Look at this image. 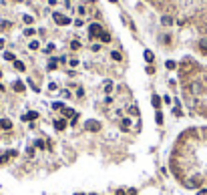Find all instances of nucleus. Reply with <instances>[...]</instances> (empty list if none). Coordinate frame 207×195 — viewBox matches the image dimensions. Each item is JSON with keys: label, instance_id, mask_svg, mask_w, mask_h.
Masks as SVG:
<instances>
[{"label": "nucleus", "instance_id": "nucleus-15", "mask_svg": "<svg viewBox=\"0 0 207 195\" xmlns=\"http://www.w3.org/2000/svg\"><path fill=\"white\" fill-rule=\"evenodd\" d=\"M105 91H107V93H111V91H113V83H111V81H107V83H105Z\"/></svg>", "mask_w": 207, "mask_h": 195}, {"label": "nucleus", "instance_id": "nucleus-21", "mask_svg": "<svg viewBox=\"0 0 207 195\" xmlns=\"http://www.w3.org/2000/svg\"><path fill=\"white\" fill-rule=\"evenodd\" d=\"M155 121L161 125V123H163V115H161V113H157V115H155Z\"/></svg>", "mask_w": 207, "mask_h": 195}, {"label": "nucleus", "instance_id": "nucleus-34", "mask_svg": "<svg viewBox=\"0 0 207 195\" xmlns=\"http://www.w3.org/2000/svg\"><path fill=\"white\" fill-rule=\"evenodd\" d=\"M93 195H95V193H93Z\"/></svg>", "mask_w": 207, "mask_h": 195}, {"label": "nucleus", "instance_id": "nucleus-31", "mask_svg": "<svg viewBox=\"0 0 207 195\" xmlns=\"http://www.w3.org/2000/svg\"><path fill=\"white\" fill-rule=\"evenodd\" d=\"M14 2H20V0H14Z\"/></svg>", "mask_w": 207, "mask_h": 195}, {"label": "nucleus", "instance_id": "nucleus-28", "mask_svg": "<svg viewBox=\"0 0 207 195\" xmlns=\"http://www.w3.org/2000/svg\"><path fill=\"white\" fill-rule=\"evenodd\" d=\"M53 50H54V46H53V44H48L46 49H44V52H48V54H50V52H53Z\"/></svg>", "mask_w": 207, "mask_h": 195}, {"label": "nucleus", "instance_id": "nucleus-13", "mask_svg": "<svg viewBox=\"0 0 207 195\" xmlns=\"http://www.w3.org/2000/svg\"><path fill=\"white\" fill-rule=\"evenodd\" d=\"M121 125H123V129H125V131H127V129H131V121H129V119H123V123H121Z\"/></svg>", "mask_w": 207, "mask_h": 195}, {"label": "nucleus", "instance_id": "nucleus-2", "mask_svg": "<svg viewBox=\"0 0 207 195\" xmlns=\"http://www.w3.org/2000/svg\"><path fill=\"white\" fill-rule=\"evenodd\" d=\"M54 22H56L58 26H64V24H68L71 20H68L64 14H58V12H56V14H54Z\"/></svg>", "mask_w": 207, "mask_h": 195}, {"label": "nucleus", "instance_id": "nucleus-8", "mask_svg": "<svg viewBox=\"0 0 207 195\" xmlns=\"http://www.w3.org/2000/svg\"><path fill=\"white\" fill-rule=\"evenodd\" d=\"M63 113H64V117H71V119L74 117V115H77V113H74V109H64Z\"/></svg>", "mask_w": 207, "mask_h": 195}, {"label": "nucleus", "instance_id": "nucleus-26", "mask_svg": "<svg viewBox=\"0 0 207 195\" xmlns=\"http://www.w3.org/2000/svg\"><path fill=\"white\" fill-rule=\"evenodd\" d=\"M177 64H175V60H167V68H175Z\"/></svg>", "mask_w": 207, "mask_h": 195}, {"label": "nucleus", "instance_id": "nucleus-7", "mask_svg": "<svg viewBox=\"0 0 207 195\" xmlns=\"http://www.w3.org/2000/svg\"><path fill=\"white\" fill-rule=\"evenodd\" d=\"M36 117H38V113L32 111V113H28V115H24V121H30V119H36Z\"/></svg>", "mask_w": 207, "mask_h": 195}, {"label": "nucleus", "instance_id": "nucleus-30", "mask_svg": "<svg viewBox=\"0 0 207 195\" xmlns=\"http://www.w3.org/2000/svg\"><path fill=\"white\" fill-rule=\"evenodd\" d=\"M74 195H82V193H74Z\"/></svg>", "mask_w": 207, "mask_h": 195}, {"label": "nucleus", "instance_id": "nucleus-18", "mask_svg": "<svg viewBox=\"0 0 207 195\" xmlns=\"http://www.w3.org/2000/svg\"><path fill=\"white\" fill-rule=\"evenodd\" d=\"M24 22H26V24H32V22H34V18H32L30 14H26V16H24Z\"/></svg>", "mask_w": 207, "mask_h": 195}, {"label": "nucleus", "instance_id": "nucleus-12", "mask_svg": "<svg viewBox=\"0 0 207 195\" xmlns=\"http://www.w3.org/2000/svg\"><path fill=\"white\" fill-rule=\"evenodd\" d=\"M101 40H103V42H109V40H111V34H107V32H101Z\"/></svg>", "mask_w": 207, "mask_h": 195}, {"label": "nucleus", "instance_id": "nucleus-11", "mask_svg": "<svg viewBox=\"0 0 207 195\" xmlns=\"http://www.w3.org/2000/svg\"><path fill=\"white\" fill-rule=\"evenodd\" d=\"M151 103H153V107H155V109H157V107H161V99L157 97V95L153 97V101H151Z\"/></svg>", "mask_w": 207, "mask_h": 195}, {"label": "nucleus", "instance_id": "nucleus-19", "mask_svg": "<svg viewBox=\"0 0 207 195\" xmlns=\"http://www.w3.org/2000/svg\"><path fill=\"white\" fill-rule=\"evenodd\" d=\"M28 46H30V50H36V49H38V42H36V40H32Z\"/></svg>", "mask_w": 207, "mask_h": 195}, {"label": "nucleus", "instance_id": "nucleus-24", "mask_svg": "<svg viewBox=\"0 0 207 195\" xmlns=\"http://www.w3.org/2000/svg\"><path fill=\"white\" fill-rule=\"evenodd\" d=\"M129 111H131V113H133V115H139V109H137V105H133V107H131V109H129Z\"/></svg>", "mask_w": 207, "mask_h": 195}, {"label": "nucleus", "instance_id": "nucleus-32", "mask_svg": "<svg viewBox=\"0 0 207 195\" xmlns=\"http://www.w3.org/2000/svg\"><path fill=\"white\" fill-rule=\"evenodd\" d=\"M111 2H115V0H111Z\"/></svg>", "mask_w": 207, "mask_h": 195}, {"label": "nucleus", "instance_id": "nucleus-3", "mask_svg": "<svg viewBox=\"0 0 207 195\" xmlns=\"http://www.w3.org/2000/svg\"><path fill=\"white\" fill-rule=\"evenodd\" d=\"M89 34H91V36L101 34V26H99V24H91V28H89Z\"/></svg>", "mask_w": 207, "mask_h": 195}, {"label": "nucleus", "instance_id": "nucleus-25", "mask_svg": "<svg viewBox=\"0 0 207 195\" xmlns=\"http://www.w3.org/2000/svg\"><path fill=\"white\" fill-rule=\"evenodd\" d=\"M24 34H26V36H32V34H34V28H26V30H24Z\"/></svg>", "mask_w": 207, "mask_h": 195}, {"label": "nucleus", "instance_id": "nucleus-33", "mask_svg": "<svg viewBox=\"0 0 207 195\" xmlns=\"http://www.w3.org/2000/svg\"><path fill=\"white\" fill-rule=\"evenodd\" d=\"M205 111H207V109H205ZM201 113H203V111H201Z\"/></svg>", "mask_w": 207, "mask_h": 195}, {"label": "nucleus", "instance_id": "nucleus-1", "mask_svg": "<svg viewBox=\"0 0 207 195\" xmlns=\"http://www.w3.org/2000/svg\"><path fill=\"white\" fill-rule=\"evenodd\" d=\"M85 127L89 129V131H99V127H101V123L95 121V119H89L87 123H85Z\"/></svg>", "mask_w": 207, "mask_h": 195}, {"label": "nucleus", "instance_id": "nucleus-5", "mask_svg": "<svg viewBox=\"0 0 207 195\" xmlns=\"http://www.w3.org/2000/svg\"><path fill=\"white\" fill-rule=\"evenodd\" d=\"M54 127H56L58 131H63V129L67 127V121H63V119H60V121H56V123H54Z\"/></svg>", "mask_w": 207, "mask_h": 195}, {"label": "nucleus", "instance_id": "nucleus-23", "mask_svg": "<svg viewBox=\"0 0 207 195\" xmlns=\"http://www.w3.org/2000/svg\"><path fill=\"white\" fill-rule=\"evenodd\" d=\"M71 46H72L74 50H77V49H81V42H78V40H72V44H71Z\"/></svg>", "mask_w": 207, "mask_h": 195}, {"label": "nucleus", "instance_id": "nucleus-10", "mask_svg": "<svg viewBox=\"0 0 207 195\" xmlns=\"http://www.w3.org/2000/svg\"><path fill=\"white\" fill-rule=\"evenodd\" d=\"M161 22H163L165 26H169L171 22H173V18H171V16H163V18H161Z\"/></svg>", "mask_w": 207, "mask_h": 195}, {"label": "nucleus", "instance_id": "nucleus-9", "mask_svg": "<svg viewBox=\"0 0 207 195\" xmlns=\"http://www.w3.org/2000/svg\"><path fill=\"white\" fill-rule=\"evenodd\" d=\"M12 88H14V91H24V85L20 83V81H16V83L12 85Z\"/></svg>", "mask_w": 207, "mask_h": 195}, {"label": "nucleus", "instance_id": "nucleus-20", "mask_svg": "<svg viewBox=\"0 0 207 195\" xmlns=\"http://www.w3.org/2000/svg\"><path fill=\"white\" fill-rule=\"evenodd\" d=\"M54 68H56V60H50L48 63V70H54Z\"/></svg>", "mask_w": 207, "mask_h": 195}, {"label": "nucleus", "instance_id": "nucleus-27", "mask_svg": "<svg viewBox=\"0 0 207 195\" xmlns=\"http://www.w3.org/2000/svg\"><path fill=\"white\" fill-rule=\"evenodd\" d=\"M201 49L207 52V38H203V40H201Z\"/></svg>", "mask_w": 207, "mask_h": 195}, {"label": "nucleus", "instance_id": "nucleus-17", "mask_svg": "<svg viewBox=\"0 0 207 195\" xmlns=\"http://www.w3.org/2000/svg\"><path fill=\"white\" fill-rule=\"evenodd\" d=\"M14 68H16V70H24V64L20 63V60H16V63H14Z\"/></svg>", "mask_w": 207, "mask_h": 195}, {"label": "nucleus", "instance_id": "nucleus-22", "mask_svg": "<svg viewBox=\"0 0 207 195\" xmlns=\"http://www.w3.org/2000/svg\"><path fill=\"white\" fill-rule=\"evenodd\" d=\"M4 59L6 60H14V54H12V52H4Z\"/></svg>", "mask_w": 207, "mask_h": 195}, {"label": "nucleus", "instance_id": "nucleus-29", "mask_svg": "<svg viewBox=\"0 0 207 195\" xmlns=\"http://www.w3.org/2000/svg\"><path fill=\"white\" fill-rule=\"evenodd\" d=\"M2 46H4V40H2V38H0V49H2Z\"/></svg>", "mask_w": 207, "mask_h": 195}, {"label": "nucleus", "instance_id": "nucleus-16", "mask_svg": "<svg viewBox=\"0 0 207 195\" xmlns=\"http://www.w3.org/2000/svg\"><path fill=\"white\" fill-rule=\"evenodd\" d=\"M34 145L38 147V149H44V147H46V145H44V141H42V139H38V141H34Z\"/></svg>", "mask_w": 207, "mask_h": 195}, {"label": "nucleus", "instance_id": "nucleus-14", "mask_svg": "<svg viewBox=\"0 0 207 195\" xmlns=\"http://www.w3.org/2000/svg\"><path fill=\"white\" fill-rule=\"evenodd\" d=\"M111 56H113V60H121V59H123V56H121V52H117V50H113Z\"/></svg>", "mask_w": 207, "mask_h": 195}, {"label": "nucleus", "instance_id": "nucleus-4", "mask_svg": "<svg viewBox=\"0 0 207 195\" xmlns=\"http://www.w3.org/2000/svg\"><path fill=\"white\" fill-rule=\"evenodd\" d=\"M0 129H4V131H10V129H12V123H10L8 119H2V121H0Z\"/></svg>", "mask_w": 207, "mask_h": 195}, {"label": "nucleus", "instance_id": "nucleus-6", "mask_svg": "<svg viewBox=\"0 0 207 195\" xmlns=\"http://www.w3.org/2000/svg\"><path fill=\"white\" fill-rule=\"evenodd\" d=\"M153 52H151V50H145V60H147V63H153Z\"/></svg>", "mask_w": 207, "mask_h": 195}]
</instances>
